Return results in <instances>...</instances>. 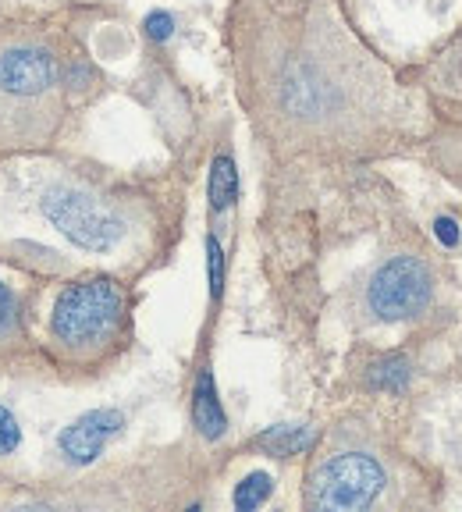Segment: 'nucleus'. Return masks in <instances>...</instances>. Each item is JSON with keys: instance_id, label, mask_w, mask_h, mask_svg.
Masks as SVG:
<instances>
[{"instance_id": "nucleus-15", "label": "nucleus", "mask_w": 462, "mask_h": 512, "mask_svg": "<svg viewBox=\"0 0 462 512\" xmlns=\"http://www.w3.org/2000/svg\"><path fill=\"white\" fill-rule=\"evenodd\" d=\"M22 445V427L8 406H0V456H11Z\"/></svg>"}, {"instance_id": "nucleus-6", "label": "nucleus", "mask_w": 462, "mask_h": 512, "mask_svg": "<svg viewBox=\"0 0 462 512\" xmlns=\"http://www.w3.org/2000/svg\"><path fill=\"white\" fill-rule=\"evenodd\" d=\"M434 299V271L420 256H391L367 285V310L384 324L420 317Z\"/></svg>"}, {"instance_id": "nucleus-13", "label": "nucleus", "mask_w": 462, "mask_h": 512, "mask_svg": "<svg viewBox=\"0 0 462 512\" xmlns=\"http://www.w3.org/2000/svg\"><path fill=\"white\" fill-rule=\"evenodd\" d=\"M22 338V313L18 299L4 281H0V345H15Z\"/></svg>"}, {"instance_id": "nucleus-4", "label": "nucleus", "mask_w": 462, "mask_h": 512, "mask_svg": "<svg viewBox=\"0 0 462 512\" xmlns=\"http://www.w3.org/2000/svg\"><path fill=\"white\" fill-rule=\"evenodd\" d=\"M40 214L54 232L86 253H111L128 235V217L82 185H50L40 196Z\"/></svg>"}, {"instance_id": "nucleus-11", "label": "nucleus", "mask_w": 462, "mask_h": 512, "mask_svg": "<svg viewBox=\"0 0 462 512\" xmlns=\"http://www.w3.org/2000/svg\"><path fill=\"white\" fill-rule=\"evenodd\" d=\"M409 381H413V363H409L406 356H399V352L381 356V360L370 363V370H367V384L374 388V392L399 395L409 388Z\"/></svg>"}, {"instance_id": "nucleus-14", "label": "nucleus", "mask_w": 462, "mask_h": 512, "mask_svg": "<svg viewBox=\"0 0 462 512\" xmlns=\"http://www.w3.org/2000/svg\"><path fill=\"white\" fill-rule=\"evenodd\" d=\"M207 281H210V299H221L224 292V249L217 235H207Z\"/></svg>"}, {"instance_id": "nucleus-10", "label": "nucleus", "mask_w": 462, "mask_h": 512, "mask_svg": "<svg viewBox=\"0 0 462 512\" xmlns=\"http://www.w3.org/2000/svg\"><path fill=\"white\" fill-rule=\"evenodd\" d=\"M207 200H210V214H224V210H231L235 200H239V168H235L231 153H217L214 164H210Z\"/></svg>"}, {"instance_id": "nucleus-8", "label": "nucleus", "mask_w": 462, "mask_h": 512, "mask_svg": "<svg viewBox=\"0 0 462 512\" xmlns=\"http://www.w3.org/2000/svg\"><path fill=\"white\" fill-rule=\"evenodd\" d=\"M192 427L207 441H221L228 434V413L221 406L214 370L210 367H200V374L192 381Z\"/></svg>"}, {"instance_id": "nucleus-9", "label": "nucleus", "mask_w": 462, "mask_h": 512, "mask_svg": "<svg viewBox=\"0 0 462 512\" xmlns=\"http://www.w3.org/2000/svg\"><path fill=\"white\" fill-rule=\"evenodd\" d=\"M313 441H317L313 427H306V424H274V427H267V431H263L253 445L260 448V452H267V456H274V459H288V456H303V452H310Z\"/></svg>"}, {"instance_id": "nucleus-16", "label": "nucleus", "mask_w": 462, "mask_h": 512, "mask_svg": "<svg viewBox=\"0 0 462 512\" xmlns=\"http://www.w3.org/2000/svg\"><path fill=\"white\" fill-rule=\"evenodd\" d=\"M143 29L153 43H168L171 36H175V15H168V11H150Z\"/></svg>"}, {"instance_id": "nucleus-12", "label": "nucleus", "mask_w": 462, "mask_h": 512, "mask_svg": "<svg viewBox=\"0 0 462 512\" xmlns=\"http://www.w3.org/2000/svg\"><path fill=\"white\" fill-rule=\"evenodd\" d=\"M271 495H274V477L267 470H253L235 484L231 505H235L239 512H253V509H260Z\"/></svg>"}, {"instance_id": "nucleus-5", "label": "nucleus", "mask_w": 462, "mask_h": 512, "mask_svg": "<svg viewBox=\"0 0 462 512\" xmlns=\"http://www.w3.org/2000/svg\"><path fill=\"white\" fill-rule=\"evenodd\" d=\"M384 491V470L367 452H338L313 470L306 502L313 509H370Z\"/></svg>"}, {"instance_id": "nucleus-3", "label": "nucleus", "mask_w": 462, "mask_h": 512, "mask_svg": "<svg viewBox=\"0 0 462 512\" xmlns=\"http://www.w3.org/2000/svg\"><path fill=\"white\" fill-rule=\"evenodd\" d=\"M125 324V288L107 274L72 281L50 310V335L68 356H96Z\"/></svg>"}, {"instance_id": "nucleus-7", "label": "nucleus", "mask_w": 462, "mask_h": 512, "mask_svg": "<svg viewBox=\"0 0 462 512\" xmlns=\"http://www.w3.org/2000/svg\"><path fill=\"white\" fill-rule=\"evenodd\" d=\"M121 427H125V413H121V409H111V406L89 409V413H82L79 420H72V424L57 434V452H61L64 463L89 466L100 459L107 441L118 438Z\"/></svg>"}, {"instance_id": "nucleus-2", "label": "nucleus", "mask_w": 462, "mask_h": 512, "mask_svg": "<svg viewBox=\"0 0 462 512\" xmlns=\"http://www.w3.org/2000/svg\"><path fill=\"white\" fill-rule=\"evenodd\" d=\"M61 64L36 40L0 43V143L47 139L57 118Z\"/></svg>"}, {"instance_id": "nucleus-17", "label": "nucleus", "mask_w": 462, "mask_h": 512, "mask_svg": "<svg viewBox=\"0 0 462 512\" xmlns=\"http://www.w3.org/2000/svg\"><path fill=\"white\" fill-rule=\"evenodd\" d=\"M434 235H438L441 246H448V249H455V246H459V239H462L455 217H438V221H434Z\"/></svg>"}, {"instance_id": "nucleus-1", "label": "nucleus", "mask_w": 462, "mask_h": 512, "mask_svg": "<svg viewBox=\"0 0 462 512\" xmlns=\"http://www.w3.org/2000/svg\"><path fill=\"white\" fill-rule=\"evenodd\" d=\"M274 104L292 125L335 132L349 125L352 111L363 104V82L349 61H335L320 50H295L274 75Z\"/></svg>"}]
</instances>
